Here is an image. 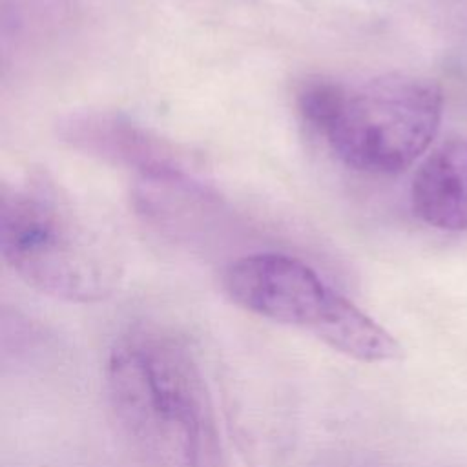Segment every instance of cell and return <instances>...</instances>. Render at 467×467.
<instances>
[{
    "mask_svg": "<svg viewBox=\"0 0 467 467\" xmlns=\"http://www.w3.org/2000/svg\"><path fill=\"white\" fill-rule=\"evenodd\" d=\"M108 405L144 467H228L215 407L188 341L139 325L120 334L106 359Z\"/></svg>",
    "mask_w": 467,
    "mask_h": 467,
    "instance_id": "obj_1",
    "label": "cell"
},
{
    "mask_svg": "<svg viewBox=\"0 0 467 467\" xmlns=\"http://www.w3.org/2000/svg\"><path fill=\"white\" fill-rule=\"evenodd\" d=\"M0 250L26 285L69 303L109 297L124 272L113 237L42 171L4 182Z\"/></svg>",
    "mask_w": 467,
    "mask_h": 467,
    "instance_id": "obj_2",
    "label": "cell"
},
{
    "mask_svg": "<svg viewBox=\"0 0 467 467\" xmlns=\"http://www.w3.org/2000/svg\"><path fill=\"white\" fill-rule=\"evenodd\" d=\"M223 288L243 310L301 328L352 359L383 363L401 356L387 328L297 257L274 252L239 257L226 266Z\"/></svg>",
    "mask_w": 467,
    "mask_h": 467,
    "instance_id": "obj_3",
    "label": "cell"
},
{
    "mask_svg": "<svg viewBox=\"0 0 467 467\" xmlns=\"http://www.w3.org/2000/svg\"><path fill=\"white\" fill-rule=\"evenodd\" d=\"M441 111L443 95L432 78L387 73L347 89L323 137L345 166L394 175L427 151L440 130Z\"/></svg>",
    "mask_w": 467,
    "mask_h": 467,
    "instance_id": "obj_4",
    "label": "cell"
},
{
    "mask_svg": "<svg viewBox=\"0 0 467 467\" xmlns=\"http://www.w3.org/2000/svg\"><path fill=\"white\" fill-rule=\"evenodd\" d=\"M60 135L73 148L131 168L139 177L188 173L184 157L170 142L122 113L91 111L71 115L62 122Z\"/></svg>",
    "mask_w": 467,
    "mask_h": 467,
    "instance_id": "obj_5",
    "label": "cell"
},
{
    "mask_svg": "<svg viewBox=\"0 0 467 467\" xmlns=\"http://www.w3.org/2000/svg\"><path fill=\"white\" fill-rule=\"evenodd\" d=\"M410 202L414 215L432 228L467 230V140H447L425 157L412 179Z\"/></svg>",
    "mask_w": 467,
    "mask_h": 467,
    "instance_id": "obj_6",
    "label": "cell"
},
{
    "mask_svg": "<svg viewBox=\"0 0 467 467\" xmlns=\"http://www.w3.org/2000/svg\"><path fill=\"white\" fill-rule=\"evenodd\" d=\"M347 89V86L334 78L308 77L296 95L297 111L312 130L323 135L341 109Z\"/></svg>",
    "mask_w": 467,
    "mask_h": 467,
    "instance_id": "obj_7",
    "label": "cell"
}]
</instances>
